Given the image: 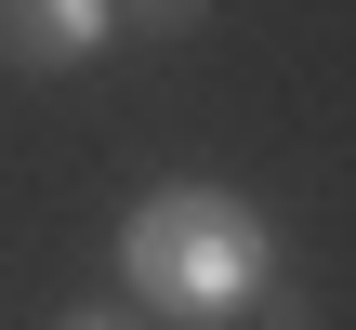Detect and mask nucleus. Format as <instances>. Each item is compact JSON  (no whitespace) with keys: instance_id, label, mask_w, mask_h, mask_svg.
Returning <instances> with one entry per match:
<instances>
[{"instance_id":"1","label":"nucleus","mask_w":356,"mask_h":330,"mask_svg":"<svg viewBox=\"0 0 356 330\" xmlns=\"http://www.w3.org/2000/svg\"><path fill=\"white\" fill-rule=\"evenodd\" d=\"M119 278L145 291V317H251V291L277 278V238L238 185H145L132 225H119Z\"/></svg>"},{"instance_id":"2","label":"nucleus","mask_w":356,"mask_h":330,"mask_svg":"<svg viewBox=\"0 0 356 330\" xmlns=\"http://www.w3.org/2000/svg\"><path fill=\"white\" fill-rule=\"evenodd\" d=\"M106 40H119V0H0V66H26V79H66Z\"/></svg>"},{"instance_id":"3","label":"nucleus","mask_w":356,"mask_h":330,"mask_svg":"<svg viewBox=\"0 0 356 330\" xmlns=\"http://www.w3.org/2000/svg\"><path fill=\"white\" fill-rule=\"evenodd\" d=\"M198 13L211 0H119V26H145V40H198Z\"/></svg>"},{"instance_id":"4","label":"nucleus","mask_w":356,"mask_h":330,"mask_svg":"<svg viewBox=\"0 0 356 330\" xmlns=\"http://www.w3.org/2000/svg\"><path fill=\"white\" fill-rule=\"evenodd\" d=\"M251 330H317V291H291V278H264V291H251Z\"/></svg>"},{"instance_id":"5","label":"nucleus","mask_w":356,"mask_h":330,"mask_svg":"<svg viewBox=\"0 0 356 330\" xmlns=\"http://www.w3.org/2000/svg\"><path fill=\"white\" fill-rule=\"evenodd\" d=\"M53 330H145V317H106V304H79V317H53Z\"/></svg>"}]
</instances>
